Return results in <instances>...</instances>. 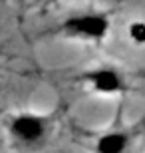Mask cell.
I'll use <instances>...</instances> for the list:
<instances>
[{
	"label": "cell",
	"mask_w": 145,
	"mask_h": 153,
	"mask_svg": "<svg viewBox=\"0 0 145 153\" xmlns=\"http://www.w3.org/2000/svg\"><path fill=\"white\" fill-rule=\"evenodd\" d=\"M127 38L135 46H145V20H133V22H129Z\"/></svg>",
	"instance_id": "obj_5"
},
{
	"label": "cell",
	"mask_w": 145,
	"mask_h": 153,
	"mask_svg": "<svg viewBox=\"0 0 145 153\" xmlns=\"http://www.w3.org/2000/svg\"><path fill=\"white\" fill-rule=\"evenodd\" d=\"M8 131L18 143L32 147V145L44 141L46 133H48V121L36 114H18L10 119Z\"/></svg>",
	"instance_id": "obj_2"
},
{
	"label": "cell",
	"mask_w": 145,
	"mask_h": 153,
	"mask_svg": "<svg viewBox=\"0 0 145 153\" xmlns=\"http://www.w3.org/2000/svg\"><path fill=\"white\" fill-rule=\"evenodd\" d=\"M112 28V22L106 14L101 12H84L76 14L64 20L62 32L72 38H82V40H91V42H101L107 36Z\"/></svg>",
	"instance_id": "obj_1"
},
{
	"label": "cell",
	"mask_w": 145,
	"mask_h": 153,
	"mask_svg": "<svg viewBox=\"0 0 145 153\" xmlns=\"http://www.w3.org/2000/svg\"><path fill=\"white\" fill-rule=\"evenodd\" d=\"M86 82L91 85V90L103 96H115L125 90V78L119 70L101 66L86 74Z\"/></svg>",
	"instance_id": "obj_3"
},
{
	"label": "cell",
	"mask_w": 145,
	"mask_h": 153,
	"mask_svg": "<svg viewBox=\"0 0 145 153\" xmlns=\"http://www.w3.org/2000/svg\"><path fill=\"white\" fill-rule=\"evenodd\" d=\"M129 147V133L125 131H107L97 137L95 151L97 153H125Z\"/></svg>",
	"instance_id": "obj_4"
}]
</instances>
